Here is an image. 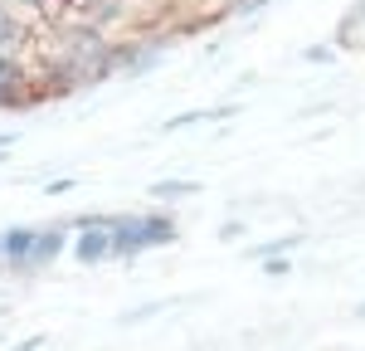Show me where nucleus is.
Here are the masks:
<instances>
[{
	"label": "nucleus",
	"instance_id": "nucleus-3",
	"mask_svg": "<svg viewBox=\"0 0 365 351\" xmlns=\"http://www.w3.org/2000/svg\"><path fill=\"white\" fill-rule=\"evenodd\" d=\"M58 249H63V230H39V239H34V268L49 263Z\"/></svg>",
	"mask_w": 365,
	"mask_h": 351
},
{
	"label": "nucleus",
	"instance_id": "nucleus-4",
	"mask_svg": "<svg viewBox=\"0 0 365 351\" xmlns=\"http://www.w3.org/2000/svg\"><path fill=\"white\" fill-rule=\"evenodd\" d=\"M190 190H195L190 180H161V185H156V195H166V200H175V195H190Z\"/></svg>",
	"mask_w": 365,
	"mask_h": 351
},
{
	"label": "nucleus",
	"instance_id": "nucleus-6",
	"mask_svg": "<svg viewBox=\"0 0 365 351\" xmlns=\"http://www.w3.org/2000/svg\"><path fill=\"white\" fill-rule=\"evenodd\" d=\"M361 312H365V302H361Z\"/></svg>",
	"mask_w": 365,
	"mask_h": 351
},
{
	"label": "nucleus",
	"instance_id": "nucleus-1",
	"mask_svg": "<svg viewBox=\"0 0 365 351\" xmlns=\"http://www.w3.org/2000/svg\"><path fill=\"white\" fill-rule=\"evenodd\" d=\"M170 234H175V225L166 215H122V220H113V254L132 259V254L151 249V244H166Z\"/></svg>",
	"mask_w": 365,
	"mask_h": 351
},
{
	"label": "nucleus",
	"instance_id": "nucleus-2",
	"mask_svg": "<svg viewBox=\"0 0 365 351\" xmlns=\"http://www.w3.org/2000/svg\"><path fill=\"white\" fill-rule=\"evenodd\" d=\"M73 259H78V263H103V259H113V215H108L103 225H88V230H78V239H73Z\"/></svg>",
	"mask_w": 365,
	"mask_h": 351
},
{
	"label": "nucleus",
	"instance_id": "nucleus-5",
	"mask_svg": "<svg viewBox=\"0 0 365 351\" xmlns=\"http://www.w3.org/2000/svg\"><path fill=\"white\" fill-rule=\"evenodd\" d=\"M307 58H312V63H331V44H312Z\"/></svg>",
	"mask_w": 365,
	"mask_h": 351
}]
</instances>
